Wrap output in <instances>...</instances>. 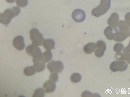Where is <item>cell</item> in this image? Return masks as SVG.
Here are the masks:
<instances>
[{"label": "cell", "mask_w": 130, "mask_h": 97, "mask_svg": "<svg viewBox=\"0 0 130 97\" xmlns=\"http://www.w3.org/2000/svg\"><path fill=\"white\" fill-rule=\"evenodd\" d=\"M33 66L35 68L36 72L43 71L45 69L46 67L45 63L42 62L34 63Z\"/></svg>", "instance_id": "4fadbf2b"}, {"label": "cell", "mask_w": 130, "mask_h": 97, "mask_svg": "<svg viewBox=\"0 0 130 97\" xmlns=\"http://www.w3.org/2000/svg\"><path fill=\"white\" fill-rule=\"evenodd\" d=\"M58 76L57 73L53 72L49 76V79L50 80L55 83L58 81Z\"/></svg>", "instance_id": "ac0fdd59"}, {"label": "cell", "mask_w": 130, "mask_h": 97, "mask_svg": "<svg viewBox=\"0 0 130 97\" xmlns=\"http://www.w3.org/2000/svg\"><path fill=\"white\" fill-rule=\"evenodd\" d=\"M92 94L91 93L87 91H86L82 94V96H90Z\"/></svg>", "instance_id": "44dd1931"}, {"label": "cell", "mask_w": 130, "mask_h": 97, "mask_svg": "<svg viewBox=\"0 0 130 97\" xmlns=\"http://www.w3.org/2000/svg\"><path fill=\"white\" fill-rule=\"evenodd\" d=\"M44 89L42 88H39L36 89L33 95V97H43L45 94Z\"/></svg>", "instance_id": "9a60e30c"}, {"label": "cell", "mask_w": 130, "mask_h": 97, "mask_svg": "<svg viewBox=\"0 0 130 97\" xmlns=\"http://www.w3.org/2000/svg\"><path fill=\"white\" fill-rule=\"evenodd\" d=\"M43 87L46 93H51L55 91L56 85L55 82L49 79L43 83Z\"/></svg>", "instance_id": "9c48e42d"}, {"label": "cell", "mask_w": 130, "mask_h": 97, "mask_svg": "<svg viewBox=\"0 0 130 97\" xmlns=\"http://www.w3.org/2000/svg\"><path fill=\"white\" fill-rule=\"evenodd\" d=\"M23 72L25 76H30L34 75L36 71L33 66H31L25 67L23 70Z\"/></svg>", "instance_id": "5bb4252c"}, {"label": "cell", "mask_w": 130, "mask_h": 97, "mask_svg": "<svg viewBox=\"0 0 130 97\" xmlns=\"http://www.w3.org/2000/svg\"><path fill=\"white\" fill-rule=\"evenodd\" d=\"M125 60L128 63L130 64V53L125 54Z\"/></svg>", "instance_id": "ffe728a7"}, {"label": "cell", "mask_w": 130, "mask_h": 97, "mask_svg": "<svg viewBox=\"0 0 130 97\" xmlns=\"http://www.w3.org/2000/svg\"><path fill=\"white\" fill-rule=\"evenodd\" d=\"M12 44L13 46L19 51L23 50L25 46L24 38L21 35L18 36L14 38Z\"/></svg>", "instance_id": "52a82bcc"}, {"label": "cell", "mask_w": 130, "mask_h": 97, "mask_svg": "<svg viewBox=\"0 0 130 97\" xmlns=\"http://www.w3.org/2000/svg\"><path fill=\"white\" fill-rule=\"evenodd\" d=\"M30 39L32 44L37 46H40L44 40L42 34L36 28H33L29 31Z\"/></svg>", "instance_id": "3957f363"}, {"label": "cell", "mask_w": 130, "mask_h": 97, "mask_svg": "<svg viewBox=\"0 0 130 97\" xmlns=\"http://www.w3.org/2000/svg\"><path fill=\"white\" fill-rule=\"evenodd\" d=\"M106 48L105 42L102 40L98 41L96 43V49L94 54L97 57H101L104 55Z\"/></svg>", "instance_id": "ba28073f"}, {"label": "cell", "mask_w": 130, "mask_h": 97, "mask_svg": "<svg viewBox=\"0 0 130 97\" xmlns=\"http://www.w3.org/2000/svg\"><path fill=\"white\" fill-rule=\"evenodd\" d=\"M47 68L51 73H61L63 70L64 66L62 62L60 61L53 60L48 63Z\"/></svg>", "instance_id": "5b68a950"}, {"label": "cell", "mask_w": 130, "mask_h": 97, "mask_svg": "<svg viewBox=\"0 0 130 97\" xmlns=\"http://www.w3.org/2000/svg\"><path fill=\"white\" fill-rule=\"evenodd\" d=\"M128 67V64L123 61H116L110 64V68L113 72L117 71H123L125 70Z\"/></svg>", "instance_id": "277c9868"}, {"label": "cell", "mask_w": 130, "mask_h": 97, "mask_svg": "<svg viewBox=\"0 0 130 97\" xmlns=\"http://www.w3.org/2000/svg\"><path fill=\"white\" fill-rule=\"evenodd\" d=\"M52 52L48 50H46L42 54L41 62L46 63L50 62L52 59Z\"/></svg>", "instance_id": "7c38bea8"}, {"label": "cell", "mask_w": 130, "mask_h": 97, "mask_svg": "<svg viewBox=\"0 0 130 97\" xmlns=\"http://www.w3.org/2000/svg\"><path fill=\"white\" fill-rule=\"evenodd\" d=\"M16 3L17 5L19 7H24L27 5L28 0H16Z\"/></svg>", "instance_id": "e0dca14e"}, {"label": "cell", "mask_w": 130, "mask_h": 97, "mask_svg": "<svg viewBox=\"0 0 130 97\" xmlns=\"http://www.w3.org/2000/svg\"><path fill=\"white\" fill-rule=\"evenodd\" d=\"M42 45L46 50L50 51L54 48L55 43L53 40L49 39H44Z\"/></svg>", "instance_id": "30bf717a"}, {"label": "cell", "mask_w": 130, "mask_h": 97, "mask_svg": "<svg viewBox=\"0 0 130 97\" xmlns=\"http://www.w3.org/2000/svg\"><path fill=\"white\" fill-rule=\"evenodd\" d=\"M21 11L20 8L17 6L6 9L3 13H0V23L5 25L8 24L12 18L19 14Z\"/></svg>", "instance_id": "6da1fadb"}, {"label": "cell", "mask_w": 130, "mask_h": 97, "mask_svg": "<svg viewBox=\"0 0 130 97\" xmlns=\"http://www.w3.org/2000/svg\"><path fill=\"white\" fill-rule=\"evenodd\" d=\"M82 77L81 75L77 73L72 74L70 77V80L74 83H77L79 82L81 80Z\"/></svg>", "instance_id": "2e32d148"}, {"label": "cell", "mask_w": 130, "mask_h": 97, "mask_svg": "<svg viewBox=\"0 0 130 97\" xmlns=\"http://www.w3.org/2000/svg\"><path fill=\"white\" fill-rule=\"evenodd\" d=\"M96 47V44L92 42H89L85 45L83 48L84 51L87 54H90L95 50Z\"/></svg>", "instance_id": "8fae6325"}, {"label": "cell", "mask_w": 130, "mask_h": 97, "mask_svg": "<svg viewBox=\"0 0 130 97\" xmlns=\"http://www.w3.org/2000/svg\"><path fill=\"white\" fill-rule=\"evenodd\" d=\"M26 52L29 56L32 57L33 63L41 62L42 53L37 46L33 44L28 45L26 48Z\"/></svg>", "instance_id": "7a4b0ae2"}, {"label": "cell", "mask_w": 130, "mask_h": 97, "mask_svg": "<svg viewBox=\"0 0 130 97\" xmlns=\"http://www.w3.org/2000/svg\"><path fill=\"white\" fill-rule=\"evenodd\" d=\"M8 3H14L16 0H6Z\"/></svg>", "instance_id": "7402d4cb"}, {"label": "cell", "mask_w": 130, "mask_h": 97, "mask_svg": "<svg viewBox=\"0 0 130 97\" xmlns=\"http://www.w3.org/2000/svg\"><path fill=\"white\" fill-rule=\"evenodd\" d=\"M125 54L121 53H117L115 55L116 59L118 60L123 61L125 60Z\"/></svg>", "instance_id": "d6986e66"}, {"label": "cell", "mask_w": 130, "mask_h": 97, "mask_svg": "<svg viewBox=\"0 0 130 97\" xmlns=\"http://www.w3.org/2000/svg\"><path fill=\"white\" fill-rule=\"evenodd\" d=\"M86 14L82 9H77L73 12L72 16L73 19L76 22H80L83 21L86 18Z\"/></svg>", "instance_id": "8992f818"}]
</instances>
